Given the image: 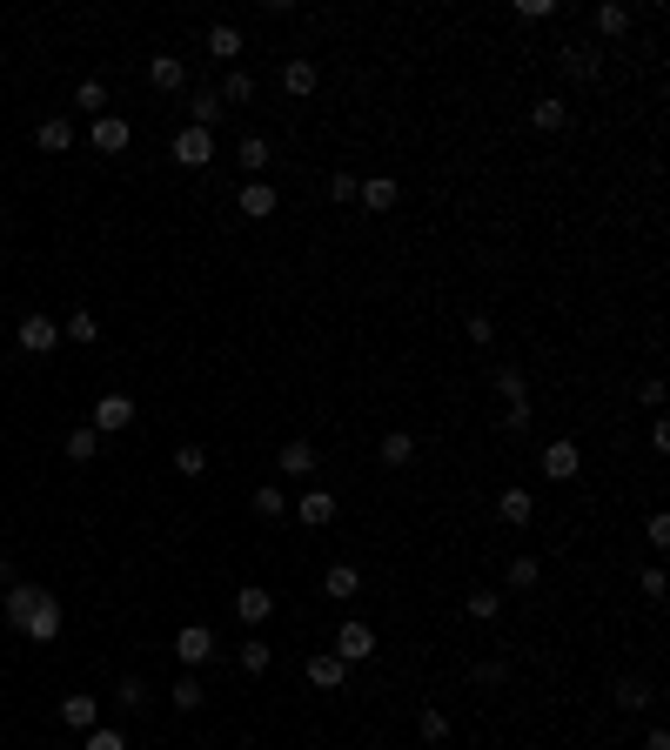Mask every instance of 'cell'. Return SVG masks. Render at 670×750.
I'll return each mask as SVG.
<instances>
[{"instance_id": "cell-41", "label": "cell", "mask_w": 670, "mask_h": 750, "mask_svg": "<svg viewBox=\"0 0 670 750\" xmlns=\"http://www.w3.org/2000/svg\"><path fill=\"white\" fill-rule=\"evenodd\" d=\"M416 730H423V744H443V737H449V717H443V710H416Z\"/></svg>"}, {"instance_id": "cell-18", "label": "cell", "mask_w": 670, "mask_h": 750, "mask_svg": "<svg viewBox=\"0 0 670 750\" xmlns=\"http://www.w3.org/2000/svg\"><path fill=\"white\" fill-rule=\"evenodd\" d=\"M61 724L67 730H94L101 724V697H61Z\"/></svg>"}, {"instance_id": "cell-35", "label": "cell", "mask_w": 670, "mask_h": 750, "mask_svg": "<svg viewBox=\"0 0 670 750\" xmlns=\"http://www.w3.org/2000/svg\"><path fill=\"white\" fill-rule=\"evenodd\" d=\"M94 449H101L94 429H67V463H94Z\"/></svg>"}, {"instance_id": "cell-36", "label": "cell", "mask_w": 670, "mask_h": 750, "mask_svg": "<svg viewBox=\"0 0 670 750\" xmlns=\"http://www.w3.org/2000/svg\"><path fill=\"white\" fill-rule=\"evenodd\" d=\"M114 704L121 710H148V684H141V677H121V684H114Z\"/></svg>"}, {"instance_id": "cell-28", "label": "cell", "mask_w": 670, "mask_h": 750, "mask_svg": "<svg viewBox=\"0 0 670 750\" xmlns=\"http://www.w3.org/2000/svg\"><path fill=\"white\" fill-rule=\"evenodd\" d=\"M208 54H215V61H235V54H242V27H208Z\"/></svg>"}, {"instance_id": "cell-14", "label": "cell", "mask_w": 670, "mask_h": 750, "mask_svg": "<svg viewBox=\"0 0 670 750\" xmlns=\"http://www.w3.org/2000/svg\"><path fill=\"white\" fill-rule=\"evenodd\" d=\"M34 141H41L47 155H67V148H74V121H67V114H47L41 128H34Z\"/></svg>"}, {"instance_id": "cell-39", "label": "cell", "mask_w": 670, "mask_h": 750, "mask_svg": "<svg viewBox=\"0 0 670 750\" xmlns=\"http://www.w3.org/2000/svg\"><path fill=\"white\" fill-rule=\"evenodd\" d=\"M496 610H503V596L496 590H469V617L476 623H496Z\"/></svg>"}, {"instance_id": "cell-10", "label": "cell", "mask_w": 670, "mask_h": 750, "mask_svg": "<svg viewBox=\"0 0 670 750\" xmlns=\"http://www.w3.org/2000/svg\"><path fill=\"white\" fill-rule=\"evenodd\" d=\"M356 195H362V208H369V215H389V208L402 201V188H396L389 175H369V181H356Z\"/></svg>"}, {"instance_id": "cell-16", "label": "cell", "mask_w": 670, "mask_h": 750, "mask_svg": "<svg viewBox=\"0 0 670 750\" xmlns=\"http://www.w3.org/2000/svg\"><path fill=\"white\" fill-rule=\"evenodd\" d=\"M235 208H242L248 221H268L275 215V188H268V181H248L242 195H235Z\"/></svg>"}, {"instance_id": "cell-47", "label": "cell", "mask_w": 670, "mask_h": 750, "mask_svg": "<svg viewBox=\"0 0 670 750\" xmlns=\"http://www.w3.org/2000/svg\"><path fill=\"white\" fill-rule=\"evenodd\" d=\"M329 201H356V175H329Z\"/></svg>"}, {"instance_id": "cell-22", "label": "cell", "mask_w": 670, "mask_h": 750, "mask_svg": "<svg viewBox=\"0 0 670 750\" xmlns=\"http://www.w3.org/2000/svg\"><path fill=\"white\" fill-rule=\"evenodd\" d=\"M315 81H322V67H315V61H302V54H295V61L282 67V88H289L295 101H302V94H315Z\"/></svg>"}, {"instance_id": "cell-4", "label": "cell", "mask_w": 670, "mask_h": 750, "mask_svg": "<svg viewBox=\"0 0 670 750\" xmlns=\"http://www.w3.org/2000/svg\"><path fill=\"white\" fill-rule=\"evenodd\" d=\"M577 463H583V449H577L570 436L543 442V476H550V483H570V476H577Z\"/></svg>"}, {"instance_id": "cell-40", "label": "cell", "mask_w": 670, "mask_h": 750, "mask_svg": "<svg viewBox=\"0 0 670 750\" xmlns=\"http://www.w3.org/2000/svg\"><path fill=\"white\" fill-rule=\"evenodd\" d=\"M175 469H181V476H201V469H208V449H201V442H181V449H175Z\"/></svg>"}, {"instance_id": "cell-24", "label": "cell", "mask_w": 670, "mask_h": 750, "mask_svg": "<svg viewBox=\"0 0 670 750\" xmlns=\"http://www.w3.org/2000/svg\"><path fill=\"white\" fill-rule=\"evenodd\" d=\"M222 94H208V88H201L195 94V101H188V128H215V121H222Z\"/></svg>"}, {"instance_id": "cell-3", "label": "cell", "mask_w": 670, "mask_h": 750, "mask_svg": "<svg viewBox=\"0 0 670 750\" xmlns=\"http://www.w3.org/2000/svg\"><path fill=\"white\" fill-rule=\"evenodd\" d=\"M329 657H342V663H369V657H376V630L349 617L342 630H335V650H329Z\"/></svg>"}, {"instance_id": "cell-30", "label": "cell", "mask_w": 670, "mask_h": 750, "mask_svg": "<svg viewBox=\"0 0 670 750\" xmlns=\"http://www.w3.org/2000/svg\"><path fill=\"white\" fill-rule=\"evenodd\" d=\"M530 121H536V128H543V134H557L563 121H570V108H563L557 94H543V101H536V108H530Z\"/></svg>"}, {"instance_id": "cell-32", "label": "cell", "mask_w": 670, "mask_h": 750, "mask_svg": "<svg viewBox=\"0 0 670 750\" xmlns=\"http://www.w3.org/2000/svg\"><path fill=\"white\" fill-rule=\"evenodd\" d=\"M235 663H242L248 677H262L268 663H275V650H268V643H262V637H248V643H242V650H235Z\"/></svg>"}, {"instance_id": "cell-34", "label": "cell", "mask_w": 670, "mask_h": 750, "mask_svg": "<svg viewBox=\"0 0 670 750\" xmlns=\"http://www.w3.org/2000/svg\"><path fill=\"white\" fill-rule=\"evenodd\" d=\"M94 335H101V322H94L88 309H81V315H67V322H61V342H81V349H88Z\"/></svg>"}, {"instance_id": "cell-6", "label": "cell", "mask_w": 670, "mask_h": 750, "mask_svg": "<svg viewBox=\"0 0 670 750\" xmlns=\"http://www.w3.org/2000/svg\"><path fill=\"white\" fill-rule=\"evenodd\" d=\"M175 161L181 168H208V161H215V134L208 128H181L175 134Z\"/></svg>"}, {"instance_id": "cell-5", "label": "cell", "mask_w": 670, "mask_h": 750, "mask_svg": "<svg viewBox=\"0 0 670 750\" xmlns=\"http://www.w3.org/2000/svg\"><path fill=\"white\" fill-rule=\"evenodd\" d=\"M235 617H242L248 630H262V623L275 617V590H262V583H248V590H235Z\"/></svg>"}, {"instance_id": "cell-23", "label": "cell", "mask_w": 670, "mask_h": 750, "mask_svg": "<svg viewBox=\"0 0 670 750\" xmlns=\"http://www.w3.org/2000/svg\"><path fill=\"white\" fill-rule=\"evenodd\" d=\"M657 704V684H650V677H624V684H617V710H650Z\"/></svg>"}, {"instance_id": "cell-37", "label": "cell", "mask_w": 670, "mask_h": 750, "mask_svg": "<svg viewBox=\"0 0 670 750\" xmlns=\"http://www.w3.org/2000/svg\"><path fill=\"white\" fill-rule=\"evenodd\" d=\"M503 576H510V590H536V576H543V563H536V556H516V563H510Z\"/></svg>"}, {"instance_id": "cell-7", "label": "cell", "mask_w": 670, "mask_h": 750, "mask_svg": "<svg viewBox=\"0 0 670 750\" xmlns=\"http://www.w3.org/2000/svg\"><path fill=\"white\" fill-rule=\"evenodd\" d=\"M54 342H61V322H47V315H27L14 329V349H27V355H47Z\"/></svg>"}, {"instance_id": "cell-9", "label": "cell", "mask_w": 670, "mask_h": 750, "mask_svg": "<svg viewBox=\"0 0 670 750\" xmlns=\"http://www.w3.org/2000/svg\"><path fill=\"white\" fill-rule=\"evenodd\" d=\"M128 422H134V402H128V396H101V402H94V422H88V429H94V436H114V429H128Z\"/></svg>"}, {"instance_id": "cell-17", "label": "cell", "mask_w": 670, "mask_h": 750, "mask_svg": "<svg viewBox=\"0 0 670 750\" xmlns=\"http://www.w3.org/2000/svg\"><path fill=\"white\" fill-rule=\"evenodd\" d=\"M282 476H315V442H309V436H289V442H282Z\"/></svg>"}, {"instance_id": "cell-44", "label": "cell", "mask_w": 670, "mask_h": 750, "mask_svg": "<svg viewBox=\"0 0 670 750\" xmlns=\"http://www.w3.org/2000/svg\"><path fill=\"white\" fill-rule=\"evenodd\" d=\"M469 342H476V349H490V342H496V322H490V315H469Z\"/></svg>"}, {"instance_id": "cell-11", "label": "cell", "mask_w": 670, "mask_h": 750, "mask_svg": "<svg viewBox=\"0 0 670 750\" xmlns=\"http://www.w3.org/2000/svg\"><path fill=\"white\" fill-rule=\"evenodd\" d=\"M322 596H335V603H356V596H362V570H356V563H329Z\"/></svg>"}, {"instance_id": "cell-48", "label": "cell", "mask_w": 670, "mask_h": 750, "mask_svg": "<svg viewBox=\"0 0 670 750\" xmlns=\"http://www.w3.org/2000/svg\"><path fill=\"white\" fill-rule=\"evenodd\" d=\"M644 536H650V543H657V550H664V543H670V516H664V509L650 516V530H644Z\"/></svg>"}, {"instance_id": "cell-42", "label": "cell", "mask_w": 670, "mask_h": 750, "mask_svg": "<svg viewBox=\"0 0 670 750\" xmlns=\"http://www.w3.org/2000/svg\"><path fill=\"white\" fill-rule=\"evenodd\" d=\"M81 750H128V737H121V730H108V724H94Z\"/></svg>"}, {"instance_id": "cell-46", "label": "cell", "mask_w": 670, "mask_h": 750, "mask_svg": "<svg viewBox=\"0 0 670 750\" xmlns=\"http://www.w3.org/2000/svg\"><path fill=\"white\" fill-rule=\"evenodd\" d=\"M516 14H523V21H550V14H557V0H516Z\"/></svg>"}, {"instance_id": "cell-20", "label": "cell", "mask_w": 670, "mask_h": 750, "mask_svg": "<svg viewBox=\"0 0 670 750\" xmlns=\"http://www.w3.org/2000/svg\"><path fill=\"white\" fill-rule=\"evenodd\" d=\"M34 603H41V583H7V603H0V610H7V623H14V630H21V623H27V610H34Z\"/></svg>"}, {"instance_id": "cell-25", "label": "cell", "mask_w": 670, "mask_h": 750, "mask_svg": "<svg viewBox=\"0 0 670 750\" xmlns=\"http://www.w3.org/2000/svg\"><path fill=\"white\" fill-rule=\"evenodd\" d=\"M376 456H382V463H389V469H402V463H409V456H416V436H409V429H389Z\"/></svg>"}, {"instance_id": "cell-8", "label": "cell", "mask_w": 670, "mask_h": 750, "mask_svg": "<svg viewBox=\"0 0 670 750\" xmlns=\"http://www.w3.org/2000/svg\"><path fill=\"white\" fill-rule=\"evenodd\" d=\"M295 516H302L309 530H329L335 523V489H302V496H295Z\"/></svg>"}, {"instance_id": "cell-33", "label": "cell", "mask_w": 670, "mask_h": 750, "mask_svg": "<svg viewBox=\"0 0 670 750\" xmlns=\"http://www.w3.org/2000/svg\"><path fill=\"white\" fill-rule=\"evenodd\" d=\"M255 516H262V523H275V516H289V496H282L275 483H262V489H255Z\"/></svg>"}, {"instance_id": "cell-15", "label": "cell", "mask_w": 670, "mask_h": 750, "mask_svg": "<svg viewBox=\"0 0 670 750\" xmlns=\"http://www.w3.org/2000/svg\"><path fill=\"white\" fill-rule=\"evenodd\" d=\"M235 161L248 168V181H262V168L275 161V148H268L262 134H242V141H235Z\"/></svg>"}, {"instance_id": "cell-19", "label": "cell", "mask_w": 670, "mask_h": 750, "mask_svg": "<svg viewBox=\"0 0 670 750\" xmlns=\"http://www.w3.org/2000/svg\"><path fill=\"white\" fill-rule=\"evenodd\" d=\"M563 74H570V81H597L603 54H597V47H563Z\"/></svg>"}, {"instance_id": "cell-38", "label": "cell", "mask_w": 670, "mask_h": 750, "mask_svg": "<svg viewBox=\"0 0 670 750\" xmlns=\"http://www.w3.org/2000/svg\"><path fill=\"white\" fill-rule=\"evenodd\" d=\"M168 704H175V710H201V677H195V670H188V677L168 690Z\"/></svg>"}, {"instance_id": "cell-1", "label": "cell", "mask_w": 670, "mask_h": 750, "mask_svg": "<svg viewBox=\"0 0 670 750\" xmlns=\"http://www.w3.org/2000/svg\"><path fill=\"white\" fill-rule=\"evenodd\" d=\"M175 657H181V670H201V663L215 657V630H208V623H181L175 630Z\"/></svg>"}, {"instance_id": "cell-2", "label": "cell", "mask_w": 670, "mask_h": 750, "mask_svg": "<svg viewBox=\"0 0 670 750\" xmlns=\"http://www.w3.org/2000/svg\"><path fill=\"white\" fill-rule=\"evenodd\" d=\"M61 596H47L41 590V603H34V610H27V623H21V637L27 643H54V637H61Z\"/></svg>"}, {"instance_id": "cell-31", "label": "cell", "mask_w": 670, "mask_h": 750, "mask_svg": "<svg viewBox=\"0 0 670 750\" xmlns=\"http://www.w3.org/2000/svg\"><path fill=\"white\" fill-rule=\"evenodd\" d=\"M74 108L88 114V121H101V114H108V88H101V81H81V88H74Z\"/></svg>"}, {"instance_id": "cell-43", "label": "cell", "mask_w": 670, "mask_h": 750, "mask_svg": "<svg viewBox=\"0 0 670 750\" xmlns=\"http://www.w3.org/2000/svg\"><path fill=\"white\" fill-rule=\"evenodd\" d=\"M597 27H603V34H624V27H630V7H617V0H610V7H597Z\"/></svg>"}, {"instance_id": "cell-12", "label": "cell", "mask_w": 670, "mask_h": 750, "mask_svg": "<svg viewBox=\"0 0 670 750\" xmlns=\"http://www.w3.org/2000/svg\"><path fill=\"white\" fill-rule=\"evenodd\" d=\"M148 81H155L161 94H181L188 88V61H181V54H155V61H148Z\"/></svg>"}, {"instance_id": "cell-29", "label": "cell", "mask_w": 670, "mask_h": 750, "mask_svg": "<svg viewBox=\"0 0 670 750\" xmlns=\"http://www.w3.org/2000/svg\"><path fill=\"white\" fill-rule=\"evenodd\" d=\"M248 101H255V74H242V67H235V74L222 81V108H248Z\"/></svg>"}, {"instance_id": "cell-13", "label": "cell", "mask_w": 670, "mask_h": 750, "mask_svg": "<svg viewBox=\"0 0 670 750\" xmlns=\"http://www.w3.org/2000/svg\"><path fill=\"white\" fill-rule=\"evenodd\" d=\"M128 141H134V128L121 114H101V121H94V148H101V155H121Z\"/></svg>"}, {"instance_id": "cell-45", "label": "cell", "mask_w": 670, "mask_h": 750, "mask_svg": "<svg viewBox=\"0 0 670 750\" xmlns=\"http://www.w3.org/2000/svg\"><path fill=\"white\" fill-rule=\"evenodd\" d=\"M637 590H644V596H650V603H664V570H657V563H650V570H644V576H637Z\"/></svg>"}, {"instance_id": "cell-26", "label": "cell", "mask_w": 670, "mask_h": 750, "mask_svg": "<svg viewBox=\"0 0 670 750\" xmlns=\"http://www.w3.org/2000/svg\"><path fill=\"white\" fill-rule=\"evenodd\" d=\"M496 509H503V523H530V516H536V496H530V489H503V496H496Z\"/></svg>"}, {"instance_id": "cell-27", "label": "cell", "mask_w": 670, "mask_h": 750, "mask_svg": "<svg viewBox=\"0 0 670 750\" xmlns=\"http://www.w3.org/2000/svg\"><path fill=\"white\" fill-rule=\"evenodd\" d=\"M496 396H503V409H516V402H530V382H523V369H496Z\"/></svg>"}, {"instance_id": "cell-21", "label": "cell", "mask_w": 670, "mask_h": 750, "mask_svg": "<svg viewBox=\"0 0 670 750\" xmlns=\"http://www.w3.org/2000/svg\"><path fill=\"white\" fill-rule=\"evenodd\" d=\"M342 677H349V663H342V657H329V650H315V657H309V684L315 690H335Z\"/></svg>"}]
</instances>
